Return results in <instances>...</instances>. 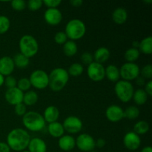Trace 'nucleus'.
<instances>
[{"mask_svg":"<svg viewBox=\"0 0 152 152\" xmlns=\"http://www.w3.org/2000/svg\"><path fill=\"white\" fill-rule=\"evenodd\" d=\"M120 74L123 80L131 82L139 77L140 74V68L137 64L126 62L120 68Z\"/></svg>","mask_w":152,"mask_h":152,"instance_id":"obj_8","label":"nucleus"},{"mask_svg":"<svg viewBox=\"0 0 152 152\" xmlns=\"http://www.w3.org/2000/svg\"><path fill=\"white\" fill-rule=\"evenodd\" d=\"M80 59L84 65H89L94 62V56L90 52H84L80 56Z\"/></svg>","mask_w":152,"mask_h":152,"instance_id":"obj_40","label":"nucleus"},{"mask_svg":"<svg viewBox=\"0 0 152 152\" xmlns=\"http://www.w3.org/2000/svg\"><path fill=\"white\" fill-rule=\"evenodd\" d=\"M140 56V50L134 48L127 49L124 54V57L127 62H132V63H135V62L139 59Z\"/></svg>","mask_w":152,"mask_h":152,"instance_id":"obj_29","label":"nucleus"},{"mask_svg":"<svg viewBox=\"0 0 152 152\" xmlns=\"http://www.w3.org/2000/svg\"><path fill=\"white\" fill-rule=\"evenodd\" d=\"M4 77L0 74V87H1L2 85H4Z\"/></svg>","mask_w":152,"mask_h":152,"instance_id":"obj_50","label":"nucleus"},{"mask_svg":"<svg viewBox=\"0 0 152 152\" xmlns=\"http://www.w3.org/2000/svg\"><path fill=\"white\" fill-rule=\"evenodd\" d=\"M14 112L16 115L19 117H23L27 113V106L22 102L14 106Z\"/></svg>","mask_w":152,"mask_h":152,"instance_id":"obj_41","label":"nucleus"},{"mask_svg":"<svg viewBox=\"0 0 152 152\" xmlns=\"http://www.w3.org/2000/svg\"><path fill=\"white\" fill-rule=\"evenodd\" d=\"M112 19L117 25H123L128 19V12L123 7H117L113 11Z\"/></svg>","mask_w":152,"mask_h":152,"instance_id":"obj_22","label":"nucleus"},{"mask_svg":"<svg viewBox=\"0 0 152 152\" xmlns=\"http://www.w3.org/2000/svg\"><path fill=\"white\" fill-rule=\"evenodd\" d=\"M148 131H149V124L146 121H144V120L138 121L134 126L133 132L136 133L137 134L139 135V136L148 133Z\"/></svg>","mask_w":152,"mask_h":152,"instance_id":"obj_30","label":"nucleus"},{"mask_svg":"<svg viewBox=\"0 0 152 152\" xmlns=\"http://www.w3.org/2000/svg\"><path fill=\"white\" fill-rule=\"evenodd\" d=\"M48 132L50 136L54 138H60L65 133L63 126L62 123L58 121L49 123L48 126Z\"/></svg>","mask_w":152,"mask_h":152,"instance_id":"obj_21","label":"nucleus"},{"mask_svg":"<svg viewBox=\"0 0 152 152\" xmlns=\"http://www.w3.org/2000/svg\"><path fill=\"white\" fill-rule=\"evenodd\" d=\"M22 152H29L28 151H26V150H25V151H22Z\"/></svg>","mask_w":152,"mask_h":152,"instance_id":"obj_52","label":"nucleus"},{"mask_svg":"<svg viewBox=\"0 0 152 152\" xmlns=\"http://www.w3.org/2000/svg\"><path fill=\"white\" fill-rule=\"evenodd\" d=\"M29 152H47V144L44 140L39 137L31 138L28 144Z\"/></svg>","mask_w":152,"mask_h":152,"instance_id":"obj_18","label":"nucleus"},{"mask_svg":"<svg viewBox=\"0 0 152 152\" xmlns=\"http://www.w3.org/2000/svg\"><path fill=\"white\" fill-rule=\"evenodd\" d=\"M10 27V21L6 16H0V34H4L9 30Z\"/></svg>","mask_w":152,"mask_h":152,"instance_id":"obj_33","label":"nucleus"},{"mask_svg":"<svg viewBox=\"0 0 152 152\" xmlns=\"http://www.w3.org/2000/svg\"><path fill=\"white\" fill-rule=\"evenodd\" d=\"M58 145L62 151L70 152L75 148L76 140L74 137L71 135H63L59 138Z\"/></svg>","mask_w":152,"mask_h":152,"instance_id":"obj_17","label":"nucleus"},{"mask_svg":"<svg viewBox=\"0 0 152 152\" xmlns=\"http://www.w3.org/2000/svg\"><path fill=\"white\" fill-rule=\"evenodd\" d=\"M15 68L13 58L10 56H3L0 58V74L4 77L11 75Z\"/></svg>","mask_w":152,"mask_h":152,"instance_id":"obj_16","label":"nucleus"},{"mask_svg":"<svg viewBox=\"0 0 152 152\" xmlns=\"http://www.w3.org/2000/svg\"><path fill=\"white\" fill-rule=\"evenodd\" d=\"M22 124L28 131L38 132L42 130L45 126V121L42 115L37 111H27L22 117Z\"/></svg>","mask_w":152,"mask_h":152,"instance_id":"obj_3","label":"nucleus"},{"mask_svg":"<svg viewBox=\"0 0 152 152\" xmlns=\"http://www.w3.org/2000/svg\"><path fill=\"white\" fill-rule=\"evenodd\" d=\"M19 48L20 53L30 59L38 53L39 43L33 36L26 34L19 39Z\"/></svg>","mask_w":152,"mask_h":152,"instance_id":"obj_5","label":"nucleus"},{"mask_svg":"<svg viewBox=\"0 0 152 152\" xmlns=\"http://www.w3.org/2000/svg\"><path fill=\"white\" fill-rule=\"evenodd\" d=\"M139 45H140V42L139 41H134L133 43H132V48H139Z\"/></svg>","mask_w":152,"mask_h":152,"instance_id":"obj_49","label":"nucleus"},{"mask_svg":"<svg viewBox=\"0 0 152 152\" xmlns=\"http://www.w3.org/2000/svg\"><path fill=\"white\" fill-rule=\"evenodd\" d=\"M65 33L70 40L75 42L80 39L86 33V24L79 19H71L65 25Z\"/></svg>","mask_w":152,"mask_h":152,"instance_id":"obj_4","label":"nucleus"},{"mask_svg":"<svg viewBox=\"0 0 152 152\" xmlns=\"http://www.w3.org/2000/svg\"><path fill=\"white\" fill-rule=\"evenodd\" d=\"M48 86L53 91H62L69 81V74L67 70L62 68H56L48 74Z\"/></svg>","mask_w":152,"mask_h":152,"instance_id":"obj_2","label":"nucleus"},{"mask_svg":"<svg viewBox=\"0 0 152 152\" xmlns=\"http://www.w3.org/2000/svg\"><path fill=\"white\" fill-rule=\"evenodd\" d=\"M30 140L31 137L25 129L16 128L12 129L8 133L6 143L10 150L22 152L28 148Z\"/></svg>","mask_w":152,"mask_h":152,"instance_id":"obj_1","label":"nucleus"},{"mask_svg":"<svg viewBox=\"0 0 152 152\" xmlns=\"http://www.w3.org/2000/svg\"><path fill=\"white\" fill-rule=\"evenodd\" d=\"M114 92L117 97L121 102L126 103L132 99L134 88L131 82L119 80L114 86Z\"/></svg>","mask_w":152,"mask_h":152,"instance_id":"obj_6","label":"nucleus"},{"mask_svg":"<svg viewBox=\"0 0 152 152\" xmlns=\"http://www.w3.org/2000/svg\"><path fill=\"white\" fill-rule=\"evenodd\" d=\"M38 94L36 91H34L29 90L25 92V93H24L22 102L26 106H32V105H35L38 102Z\"/></svg>","mask_w":152,"mask_h":152,"instance_id":"obj_26","label":"nucleus"},{"mask_svg":"<svg viewBox=\"0 0 152 152\" xmlns=\"http://www.w3.org/2000/svg\"><path fill=\"white\" fill-rule=\"evenodd\" d=\"M123 144L127 149L130 151H136L140 147V137L134 132H129L123 137Z\"/></svg>","mask_w":152,"mask_h":152,"instance_id":"obj_12","label":"nucleus"},{"mask_svg":"<svg viewBox=\"0 0 152 152\" xmlns=\"http://www.w3.org/2000/svg\"><path fill=\"white\" fill-rule=\"evenodd\" d=\"M10 4L12 8L16 11H22L27 7V3L24 0H13Z\"/></svg>","mask_w":152,"mask_h":152,"instance_id":"obj_37","label":"nucleus"},{"mask_svg":"<svg viewBox=\"0 0 152 152\" xmlns=\"http://www.w3.org/2000/svg\"><path fill=\"white\" fill-rule=\"evenodd\" d=\"M94 60L97 63L102 64L106 62L111 56V52L107 48L100 47L95 50L93 55Z\"/></svg>","mask_w":152,"mask_h":152,"instance_id":"obj_20","label":"nucleus"},{"mask_svg":"<svg viewBox=\"0 0 152 152\" xmlns=\"http://www.w3.org/2000/svg\"><path fill=\"white\" fill-rule=\"evenodd\" d=\"M144 91L148 94V96H152V80H148L145 84V89Z\"/></svg>","mask_w":152,"mask_h":152,"instance_id":"obj_43","label":"nucleus"},{"mask_svg":"<svg viewBox=\"0 0 152 152\" xmlns=\"http://www.w3.org/2000/svg\"><path fill=\"white\" fill-rule=\"evenodd\" d=\"M105 77L109 81L117 83L120 78V69L114 65H110L105 68Z\"/></svg>","mask_w":152,"mask_h":152,"instance_id":"obj_23","label":"nucleus"},{"mask_svg":"<svg viewBox=\"0 0 152 152\" xmlns=\"http://www.w3.org/2000/svg\"><path fill=\"white\" fill-rule=\"evenodd\" d=\"M106 144V142L102 138H99L96 140H95V146L99 148H102Z\"/></svg>","mask_w":152,"mask_h":152,"instance_id":"obj_44","label":"nucleus"},{"mask_svg":"<svg viewBox=\"0 0 152 152\" xmlns=\"http://www.w3.org/2000/svg\"><path fill=\"white\" fill-rule=\"evenodd\" d=\"M29 80L31 86L36 89L43 90L48 86V74L43 70L37 69L33 71L30 75Z\"/></svg>","mask_w":152,"mask_h":152,"instance_id":"obj_7","label":"nucleus"},{"mask_svg":"<svg viewBox=\"0 0 152 152\" xmlns=\"http://www.w3.org/2000/svg\"><path fill=\"white\" fill-rule=\"evenodd\" d=\"M31 87V83H30V80L28 78L26 77H23V78L19 79L17 81V85H16V88L19 89L20 91H22V92H26L30 90Z\"/></svg>","mask_w":152,"mask_h":152,"instance_id":"obj_34","label":"nucleus"},{"mask_svg":"<svg viewBox=\"0 0 152 152\" xmlns=\"http://www.w3.org/2000/svg\"><path fill=\"white\" fill-rule=\"evenodd\" d=\"M15 67L19 68H25L29 65L30 59L21 53H18L13 58Z\"/></svg>","mask_w":152,"mask_h":152,"instance_id":"obj_28","label":"nucleus"},{"mask_svg":"<svg viewBox=\"0 0 152 152\" xmlns=\"http://www.w3.org/2000/svg\"><path fill=\"white\" fill-rule=\"evenodd\" d=\"M105 117L111 123H117L124 118V110L117 105H111L105 111Z\"/></svg>","mask_w":152,"mask_h":152,"instance_id":"obj_14","label":"nucleus"},{"mask_svg":"<svg viewBox=\"0 0 152 152\" xmlns=\"http://www.w3.org/2000/svg\"><path fill=\"white\" fill-rule=\"evenodd\" d=\"M138 50L145 55H151L152 53V37L151 36L144 38L140 42Z\"/></svg>","mask_w":152,"mask_h":152,"instance_id":"obj_25","label":"nucleus"},{"mask_svg":"<svg viewBox=\"0 0 152 152\" xmlns=\"http://www.w3.org/2000/svg\"><path fill=\"white\" fill-rule=\"evenodd\" d=\"M76 140V146L83 152H90L94 150L95 140L91 135L83 133L79 135Z\"/></svg>","mask_w":152,"mask_h":152,"instance_id":"obj_9","label":"nucleus"},{"mask_svg":"<svg viewBox=\"0 0 152 152\" xmlns=\"http://www.w3.org/2000/svg\"><path fill=\"white\" fill-rule=\"evenodd\" d=\"M67 71H68L69 76L77 77L83 74V71H84V68L82 64L79 63V62H75L70 65Z\"/></svg>","mask_w":152,"mask_h":152,"instance_id":"obj_32","label":"nucleus"},{"mask_svg":"<svg viewBox=\"0 0 152 152\" xmlns=\"http://www.w3.org/2000/svg\"><path fill=\"white\" fill-rule=\"evenodd\" d=\"M54 41L58 45H64L68 41V37L63 31L57 32L54 36Z\"/></svg>","mask_w":152,"mask_h":152,"instance_id":"obj_38","label":"nucleus"},{"mask_svg":"<svg viewBox=\"0 0 152 152\" xmlns=\"http://www.w3.org/2000/svg\"><path fill=\"white\" fill-rule=\"evenodd\" d=\"M148 94L145 93L144 89L142 88L137 89L136 91H134L133 96H132V99L134 100V102L138 105H144L148 100Z\"/></svg>","mask_w":152,"mask_h":152,"instance_id":"obj_27","label":"nucleus"},{"mask_svg":"<svg viewBox=\"0 0 152 152\" xmlns=\"http://www.w3.org/2000/svg\"><path fill=\"white\" fill-rule=\"evenodd\" d=\"M140 152H152V148L151 146L148 145V146H145L141 150Z\"/></svg>","mask_w":152,"mask_h":152,"instance_id":"obj_48","label":"nucleus"},{"mask_svg":"<svg viewBox=\"0 0 152 152\" xmlns=\"http://www.w3.org/2000/svg\"><path fill=\"white\" fill-rule=\"evenodd\" d=\"M144 2L146 3V4H151L152 3V0H146V1H144Z\"/></svg>","mask_w":152,"mask_h":152,"instance_id":"obj_51","label":"nucleus"},{"mask_svg":"<svg viewBox=\"0 0 152 152\" xmlns=\"http://www.w3.org/2000/svg\"><path fill=\"white\" fill-rule=\"evenodd\" d=\"M4 84L5 85L6 87L7 88V89L13 88L16 87V85H17V80H16L14 77L10 75L7 76L4 78Z\"/></svg>","mask_w":152,"mask_h":152,"instance_id":"obj_39","label":"nucleus"},{"mask_svg":"<svg viewBox=\"0 0 152 152\" xmlns=\"http://www.w3.org/2000/svg\"><path fill=\"white\" fill-rule=\"evenodd\" d=\"M90 152H96V151H90Z\"/></svg>","mask_w":152,"mask_h":152,"instance_id":"obj_53","label":"nucleus"},{"mask_svg":"<svg viewBox=\"0 0 152 152\" xmlns=\"http://www.w3.org/2000/svg\"><path fill=\"white\" fill-rule=\"evenodd\" d=\"M141 77L144 78L145 80H151L152 78V65L151 64L145 65L142 69L140 70Z\"/></svg>","mask_w":152,"mask_h":152,"instance_id":"obj_35","label":"nucleus"},{"mask_svg":"<svg viewBox=\"0 0 152 152\" xmlns=\"http://www.w3.org/2000/svg\"><path fill=\"white\" fill-rule=\"evenodd\" d=\"M62 50L65 56H68V57H71V56H75L78 51V46H77V43L72 40H68L65 44L63 45V48H62Z\"/></svg>","mask_w":152,"mask_h":152,"instance_id":"obj_24","label":"nucleus"},{"mask_svg":"<svg viewBox=\"0 0 152 152\" xmlns=\"http://www.w3.org/2000/svg\"><path fill=\"white\" fill-rule=\"evenodd\" d=\"M43 4L46 6L48 8H57L62 3L61 0H44Z\"/></svg>","mask_w":152,"mask_h":152,"instance_id":"obj_42","label":"nucleus"},{"mask_svg":"<svg viewBox=\"0 0 152 152\" xmlns=\"http://www.w3.org/2000/svg\"><path fill=\"white\" fill-rule=\"evenodd\" d=\"M87 74L88 78L94 82H100L105 78V67L102 64L94 61L88 65Z\"/></svg>","mask_w":152,"mask_h":152,"instance_id":"obj_10","label":"nucleus"},{"mask_svg":"<svg viewBox=\"0 0 152 152\" xmlns=\"http://www.w3.org/2000/svg\"><path fill=\"white\" fill-rule=\"evenodd\" d=\"M44 19L49 25L56 26L62 22V13L58 8H48L44 13Z\"/></svg>","mask_w":152,"mask_h":152,"instance_id":"obj_13","label":"nucleus"},{"mask_svg":"<svg viewBox=\"0 0 152 152\" xmlns=\"http://www.w3.org/2000/svg\"><path fill=\"white\" fill-rule=\"evenodd\" d=\"M65 132L66 131L68 133L74 134L81 132L83 129V122L81 119L76 116H69L65 119L62 124Z\"/></svg>","mask_w":152,"mask_h":152,"instance_id":"obj_11","label":"nucleus"},{"mask_svg":"<svg viewBox=\"0 0 152 152\" xmlns=\"http://www.w3.org/2000/svg\"><path fill=\"white\" fill-rule=\"evenodd\" d=\"M140 114V111L137 107L131 105L128 107L126 110H124V118L130 120H136L139 117Z\"/></svg>","mask_w":152,"mask_h":152,"instance_id":"obj_31","label":"nucleus"},{"mask_svg":"<svg viewBox=\"0 0 152 152\" xmlns=\"http://www.w3.org/2000/svg\"><path fill=\"white\" fill-rule=\"evenodd\" d=\"M42 117L45 123H52L56 122L59 117V109L54 105H49L45 109Z\"/></svg>","mask_w":152,"mask_h":152,"instance_id":"obj_19","label":"nucleus"},{"mask_svg":"<svg viewBox=\"0 0 152 152\" xmlns=\"http://www.w3.org/2000/svg\"><path fill=\"white\" fill-rule=\"evenodd\" d=\"M70 3L71 4V5L73 7H81L83 4V0H71L70 1Z\"/></svg>","mask_w":152,"mask_h":152,"instance_id":"obj_46","label":"nucleus"},{"mask_svg":"<svg viewBox=\"0 0 152 152\" xmlns=\"http://www.w3.org/2000/svg\"><path fill=\"white\" fill-rule=\"evenodd\" d=\"M24 92L19 90L18 88L7 89L4 94V99L8 104L11 105H16L22 103L23 100Z\"/></svg>","mask_w":152,"mask_h":152,"instance_id":"obj_15","label":"nucleus"},{"mask_svg":"<svg viewBox=\"0 0 152 152\" xmlns=\"http://www.w3.org/2000/svg\"><path fill=\"white\" fill-rule=\"evenodd\" d=\"M135 80H136L137 84L140 86H142L145 84V80L144 78H142L140 75Z\"/></svg>","mask_w":152,"mask_h":152,"instance_id":"obj_47","label":"nucleus"},{"mask_svg":"<svg viewBox=\"0 0 152 152\" xmlns=\"http://www.w3.org/2000/svg\"><path fill=\"white\" fill-rule=\"evenodd\" d=\"M0 152H10V149L6 142H0Z\"/></svg>","mask_w":152,"mask_h":152,"instance_id":"obj_45","label":"nucleus"},{"mask_svg":"<svg viewBox=\"0 0 152 152\" xmlns=\"http://www.w3.org/2000/svg\"><path fill=\"white\" fill-rule=\"evenodd\" d=\"M43 5V1L42 0H30L27 3L28 9L31 11H37L39 10Z\"/></svg>","mask_w":152,"mask_h":152,"instance_id":"obj_36","label":"nucleus"}]
</instances>
